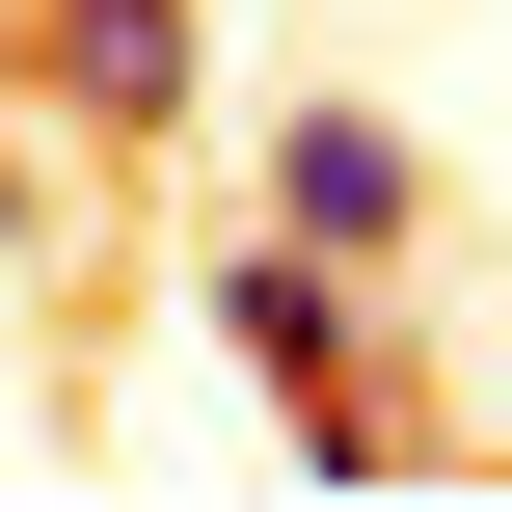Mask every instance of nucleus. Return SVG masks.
I'll return each mask as SVG.
<instances>
[{
  "label": "nucleus",
  "mask_w": 512,
  "mask_h": 512,
  "mask_svg": "<svg viewBox=\"0 0 512 512\" xmlns=\"http://www.w3.org/2000/svg\"><path fill=\"white\" fill-rule=\"evenodd\" d=\"M216 351H243V378L297 405V459H324V486H405V378H378V270H324V243H270V216H243V243H216Z\"/></svg>",
  "instance_id": "nucleus-1"
},
{
  "label": "nucleus",
  "mask_w": 512,
  "mask_h": 512,
  "mask_svg": "<svg viewBox=\"0 0 512 512\" xmlns=\"http://www.w3.org/2000/svg\"><path fill=\"white\" fill-rule=\"evenodd\" d=\"M27 108L108 135V162H162L189 135V0H27Z\"/></svg>",
  "instance_id": "nucleus-2"
},
{
  "label": "nucleus",
  "mask_w": 512,
  "mask_h": 512,
  "mask_svg": "<svg viewBox=\"0 0 512 512\" xmlns=\"http://www.w3.org/2000/svg\"><path fill=\"white\" fill-rule=\"evenodd\" d=\"M270 243H324V270H405V243H432V162H405V108H297V135H270Z\"/></svg>",
  "instance_id": "nucleus-3"
}]
</instances>
